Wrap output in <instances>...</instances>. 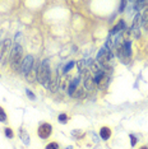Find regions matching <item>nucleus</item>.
<instances>
[{
  "instance_id": "nucleus-10",
  "label": "nucleus",
  "mask_w": 148,
  "mask_h": 149,
  "mask_svg": "<svg viewBox=\"0 0 148 149\" xmlns=\"http://www.w3.org/2000/svg\"><path fill=\"white\" fill-rule=\"evenodd\" d=\"M37 70H38V64L35 63L33 68H32L31 70H29V73L26 75V78H27V80H28V82L33 83V82H35V80L37 79Z\"/></svg>"
},
{
  "instance_id": "nucleus-21",
  "label": "nucleus",
  "mask_w": 148,
  "mask_h": 149,
  "mask_svg": "<svg viewBox=\"0 0 148 149\" xmlns=\"http://www.w3.org/2000/svg\"><path fill=\"white\" fill-rule=\"evenodd\" d=\"M125 6H126V1L125 0H123V1H120V6H119V13H123L124 10H125Z\"/></svg>"
},
{
  "instance_id": "nucleus-15",
  "label": "nucleus",
  "mask_w": 148,
  "mask_h": 149,
  "mask_svg": "<svg viewBox=\"0 0 148 149\" xmlns=\"http://www.w3.org/2000/svg\"><path fill=\"white\" fill-rule=\"evenodd\" d=\"M68 120H69V117L66 113H60L58 116V121L60 124H68Z\"/></svg>"
},
{
  "instance_id": "nucleus-23",
  "label": "nucleus",
  "mask_w": 148,
  "mask_h": 149,
  "mask_svg": "<svg viewBox=\"0 0 148 149\" xmlns=\"http://www.w3.org/2000/svg\"><path fill=\"white\" fill-rule=\"evenodd\" d=\"M0 40H3V29H0Z\"/></svg>"
},
{
  "instance_id": "nucleus-2",
  "label": "nucleus",
  "mask_w": 148,
  "mask_h": 149,
  "mask_svg": "<svg viewBox=\"0 0 148 149\" xmlns=\"http://www.w3.org/2000/svg\"><path fill=\"white\" fill-rule=\"evenodd\" d=\"M50 79H51V69H50V61L47 59L42 60L41 64L38 65V70H37V80L40 84L46 88L50 86Z\"/></svg>"
},
{
  "instance_id": "nucleus-19",
  "label": "nucleus",
  "mask_w": 148,
  "mask_h": 149,
  "mask_svg": "<svg viewBox=\"0 0 148 149\" xmlns=\"http://www.w3.org/2000/svg\"><path fill=\"white\" fill-rule=\"evenodd\" d=\"M129 138H130V145H132V147H135V145L138 144V139L135 138V135H134V134H130Z\"/></svg>"
},
{
  "instance_id": "nucleus-11",
  "label": "nucleus",
  "mask_w": 148,
  "mask_h": 149,
  "mask_svg": "<svg viewBox=\"0 0 148 149\" xmlns=\"http://www.w3.org/2000/svg\"><path fill=\"white\" fill-rule=\"evenodd\" d=\"M111 134H112V131H111V129L109 126H102L100 129V138L102 139V140H109L111 138Z\"/></svg>"
},
{
  "instance_id": "nucleus-20",
  "label": "nucleus",
  "mask_w": 148,
  "mask_h": 149,
  "mask_svg": "<svg viewBox=\"0 0 148 149\" xmlns=\"http://www.w3.org/2000/svg\"><path fill=\"white\" fill-rule=\"evenodd\" d=\"M26 94H27V97H28L31 101H35V100H36L35 93H32V92H31V89H26Z\"/></svg>"
},
{
  "instance_id": "nucleus-14",
  "label": "nucleus",
  "mask_w": 148,
  "mask_h": 149,
  "mask_svg": "<svg viewBox=\"0 0 148 149\" xmlns=\"http://www.w3.org/2000/svg\"><path fill=\"white\" fill-rule=\"evenodd\" d=\"M0 123H4V124L8 123V116H6V112H5V110L1 106H0Z\"/></svg>"
},
{
  "instance_id": "nucleus-16",
  "label": "nucleus",
  "mask_w": 148,
  "mask_h": 149,
  "mask_svg": "<svg viewBox=\"0 0 148 149\" xmlns=\"http://www.w3.org/2000/svg\"><path fill=\"white\" fill-rule=\"evenodd\" d=\"M4 134H5V136L8 139L14 138V131H13V129H10V127H5L4 129Z\"/></svg>"
},
{
  "instance_id": "nucleus-4",
  "label": "nucleus",
  "mask_w": 148,
  "mask_h": 149,
  "mask_svg": "<svg viewBox=\"0 0 148 149\" xmlns=\"http://www.w3.org/2000/svg\"><path fill=\"white\" fill-rule=\"evenodd\" d=\"M93 82L97 87L100 88V89H105L107 87V82H109V77H107V74L105 72V69L103 68H101L98 72L95 73V77H93Z\"/></svg>"
},
{
  "instance_id": "nucleus-9",
  "label": "nucleus",
  "mask_w": 148,
  "mask_h": 149,
  "mask_svg": "<svg viewBox=\"0 0 148 149\" xmlns=\"http://www.w3.org/2000/svg\"><path fill=\"white\" fill-rule=\"evenodd\" d=\"M142 23V17H140V14L138 13V14L134 17V21H133V24H132V32L135 33V37L138 38L139 37V24Z\"/></svg>"
},
{
  "instance_id": "nucleus-6",
  "label": "nucleus",
  "mask_w": 148,
  "mask_h": 149,
  "mask_svg": "<svg viewBox=\"0 0 148 149\" xmlns=\"http://www.w3.org/2000/svg\"><path fill=\"white\" fill-rule=\"evenodd\" d=\"M35 63H36V59H35V56H33V55L28 54V55L24 56V59H23V63H22V66H21V72L24 74V77L29 73V70L33 68Z\"/></svg>"
},
{
  "instance_id": "nucleus-18",
  "label": "nucleus",
  "mask_w": 148,
  "mask_h": 149,
  "mask_svg": "<svg viewBox=\"0 0 148 149\" xmlns=\"http://www.w3.org/2000/svg\"><path fill=\"white\" fill-rule=\"evenodd\" d=\"M59 148H60V145H59L58 141H50V143L45 147V149H59Z\"/></svg>"
},
{
  "instance_id": "nucleus-22",
  "label": "nucleus",
  "mask_w": 148,
  "mask_h": 149,
  "mask_svg": "<svg viewBox=\"0 0 148 149\" xmlns=\"http://www.w3.org/2000/svg\"><path fill=\"white\" fill-rule=\"evenodd\" d=\"M138 149H148V147H147V145H142V147H139Z\"/></svg>"
},
{
  "instance_id": "nucleus-24",
  "label": "nucleus",
  "mask_w": 148,
  "mask_h": 149,
  "mask_svg": "<svg viewBox=\"0 0 148 149\" xmlns=\"http://www.w3.org/2000/svg\"><path fill=\"white\" fill-rule=\"evenodd\" d=\"M0 47H1V46H0Z\"/></svg>"
},
{
  "instance_id": "nucleus-17",
  "label": "nucleus",
  "mask_w": 148,
  "mask_h": 149,
  "mask_svg": "<svg viewBox=\"0 0 148 149\" xmlns=\"http://www.w3.org/2000/svg\"><path fill=\"white\" fill-rule=\"evenodd\" d=\"M74 66H75V61H73V60H72V61H69V63L66 64L65 66H64V70H63L64 74H65V73H68L69 70H70V69H73Z\"/></svg>"
},
{
  "instance_id": "nucleus-8",
  "label": "nucleus",
  "mask_w": 148,
  "mask_h": 149,
  "mask_svg": "<svg viewBox=\"0 0 148 149\" xmlns=\"http://www.w3.org/2000/svg\"><path fill=\"white\" fill-rule=\"evenodd\" d=\"M126 29V23L124 19H120L119 22L116 23L115 26L111 28V31H110V36H117V35H120L121 32H124Z\"/></svg>"
},
{
  "instance_id": "nucleus-3",
  "label": "nucleus",
  "mask_w": 148,
  "mask_h": 149,
  "mask_svg": "<svg viewBox=\"0 0 148 149\" xmlns=\"http://www.w3.org/2000/svg\"><path fill=\"white\" fill-rule=\"evenodd\" d=\"M12 40L6 38L3 41L1 47H0V65H6L10 59V52H12Z\"/></svg>"
},
{
  "instance_id": "nucleus-1",
  "label": "nucleus",
  "mask_w": 148,
  "mask_h": 149,
  "mask_svg": "<svg viewBox=\"0 0 148 149\" xmlns=\"http://www.w3.org/2000/svg\"><path fill=\"white\" fill-rule=\"evenodd\" d=\"M23 59H24V57H23V47L19 45V43H14V45H13V47H12L10 59H9L12 72L18 73L19 70H21Z\"/></svg>"
},
{
  "instance_id": "nucleus-7",
  "label": "nucleus",
  "mask_w": 148,
  "mask_h": 149,
  "mask_svg": "<svg viewBox=\"0 0 148 149\" xmlns=\"http://www.w3.org/2000/svg\"><path fill=\"white\" fill-rule=\"evenodd\" d=\"M51 134H52V126L49 123L41 124L40 125V127L37 129V135H38V138L42 139V140L49 139L50 136H51Z\"/></svg>"
},
{
  "instance_id": "nucleus-12",
  "label": "nucleus",
  "mask_w": 148,
  "mask_h": 149,
  "mask_svg": "<svg viewBox=\"0 0 148 149\" xmlns=\"http://www.w3.org/2000/svg\"><path fill=\"white\" fill-rule=\"evenodd\" d=\"M19 138H21L22 143L24 144V145H29V143H31L29 135H28V133H27L24 129H21V130H19Z\"/></svg>"
},
{
  "instance_id": "nucleus-5",
  "label": "nucleus",
  "mask_w": 148,
  "mask_h": 149,
  "mask_svg": "<svg viewBox=\"0 0 148 149\" xmlns=\"http://www.w3.org/2000/svg\"><path fill=\"white\" fill-rule=\"evenodd\" d=\"M117 56H119L124 63L128 61V60L132 57V41H130V40H128V38L124 40L123 47H121V50H120V54Z\"/></svg>"
},
{
  "instance_id": "nucleus-13",
  "label": "nucleus",
  "mask_w": 148,
  "mask_h": 149,
  "mask_svg": "<svg viewBox=\"0 0 148 149\" xmlns=\"http://www.w3.org/2000/svg\"><path fill=\"white\" fill-rule=\"evenodd\" d=\"M72 136L75 138V139H82L86 136V133L83 130H80V129H75V130H72Z\"/></svg>"
}]
</instances>
